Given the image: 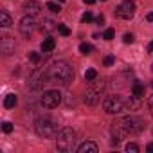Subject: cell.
I'll return each instance as SVG.
<instances>
[{"instance_id": "obj_19", "label": "cell", "mask_w": 153, "mask_h": 153, "mask_svg": "<svg viewBox=\"0 0 153 153\" xmlns=\"http://www.w3.org/2000/svg\"><path fill=\"white\" fill-rule=\"evenodd\" d=\"M96 78H97V72H96L94 68H88V70L85 72V79H87V81H94Z\"/></svg>"}, {"instance_id": "obj_34", "label": "cell", "mask_w": 153, "mask_h": 153, "mask_svg": "<svg viewBox=\"0 0 153 153\" xmlns=\"http://www.w3.org/2000/svg\"><path fill=\"white\" fill-rule=\"evenodd\" d=\"M83 2H85V4H88V6H92V4L96 2V0H83Z\"/></svg>"}, {"instance_id": "obj_18", "label": "cell", "mask_w": 153, "mask_h": 153, "mask_svg": "<svg viewBox=\"0 0 153 153\" xmlns=\"http://www.w3.org/2000/svg\"><path fill=\"white\" fill-rule=\"evenodd\" d=\"M58 25H54V22L52 20H43V24H42V31H52V29H56Z\"/></svg>"}, {"instance_id": "obj_5", "label": "cell", "mask_w": 153, "mask_h": 153, "mask_svg": "<svg viewBox=\"0 0 153 153\" xmlns=\"http://www.w3.org/2000/svg\"><path fill=\"white\" fill-rule=\"evenodd\" d=\"M126 108H128L126 99L121 97V96H110V97H106V101H105V112H106V114H121V112H124Z\"/></svg>"}, {"instance_id": "obj_10", "label": "cell", "mask_w": 153, "mask_h": 153, "mask_svg": "<svg viewBox=\"0 0 153 153\" xmlns=\"http://www.w3.org/2000/svg\"><path fill=\"white\" fill-rule=\"evenodd\" d=\"M0 49H2L4 54H13L15 49H16V43H15V38L11 36H2V40H0Z\"/></svg>"}, {"instance_id": "obj_7", "label": "cell", "mask_w": 153, "mask_h": 153, "mask_svg": "<svg viewBox=\"0 0 153 153\" xmlns=\"http://www.w3.org/2000/svg\"><path fill=\"white\" fill-rule=\"evenodd\" d=\"M133 15H135V2L133 0H123L115 7V16L121 20H130Z\"/></svg>"}, {"instance_id": "obj_25", "label": "cell", "mask_w": 153, "mask_h": 153, "mask_svg": "<svg viewBox=\"0 0 153 153\" xmlns=\"http://www.w3.org/2000/svg\"><path fill=\"white\" fill-rule=\"evenodd\" d=\"M29 59H31L33 63H40V59H42V56H40L38 52H29Z\"/></svg>"}, {"instance_id": "obj_21", "label": "cell", "mask_w": 153, "mask_h": 153, "mask_svg": "<svg viewBox=\"0 0 153 153\" xmlns=\"http://www.w3.org/2000/svg\"><path fill=\"white\" fill-rule=\"evenodd\" d=\"M58 31H59V34H63V36H68V34H70V29H68L67 25H63V24H58Z\"/></svg>"}, {"instance_id": "obj_14", "label": "cell", "mask_w": 153, "mask_h": 153, "mask_svg": "<svg viewBox=\"0 0 153 153\" xmlns=\"http://www.w3.org/2000/svg\"><path fill=\"white\" fill-rule=\"evenodd\" d=\"M54 47H56L54 38H45V40L42 42V52H45V54L52 52V51H54Z\"/></svg>"}, {"instance_id": "obj_8", "label": "cell", "mask_w": 153, "mask_h": 153, "mask_svg": "<svg viewBox=\"0 0 153 153\" xmlns=\"http://www.w3.org/2000/svg\"><path fill=\"white\" fill-rule=\"evenodd\" d=\"M59 103H61V94L58 90H47L42 96V105L45 108H56Z\"/></svg>"}, {"instance_id": "obj_15", "label": "cell", "mask_w": 153, "mask_h": 153, "mask_svg": "<svg viewBox=\"0 0 153 153\" xmlns=\"http://www.w3.org/2000/svg\"><path fill=\"white\" fill-rule=\"evenodd\" d=\"M16 103H18V99H16L15 94H7L6 99H4V106H6V108H15Z\"/></svg>"}, {"instance_id": "obj_12", "label": "cell", "mask_w": 153, "mask_h": 153, "mask_svg": "<svg viewBox=\"0 0 153 153\" xmlns=\"http://www.w3.org/2000/svg\"><path fill=\"white\" fill-rule=\"evenodd\" d=\"M43 78H45V74H43L42 70H36V72L31 76V83H29V85H31V88H38L42 83H45V81H43Z\"/></svg>"}, {"instance_id": "obj_27", "label": "cell", "mask_w": 153, "mask_h": 153, "mask_svg": "<svg viewBox=\"0 0 153 153\" xmlns=\"http://www.w3.org/2000/svg\"><path fill=\"white\" fill-rule=\"evenodd\" d=\"M133 40H135V38H133L131 33H126V34L123 36V42H124V43H133Z\"/></svg>"}, {"instance_id": "obj_11", "label": "cell", "mask_w": 153, "mask_h": 153, "mask_svg": "<svg viewBox=\"0 0 153 153\" xmlns=\"http://www.w3.org/2000/svg\"><path fill=\"white\" fill-rule=\"evenodd\" d=\"M24 9L27 11V15H31V16H34V15H38V13L42 11V6H40L38 2H34V0H29V2H25V6H24Z\"/></svg>"}, {"instance_id": "obj_38", "label": "cell", "mask_w": 153, "mask_h": 153, "mask_svg": "<svg viewBox=\"0 0 153 153\" xmlns=\"http://www.w3.org/2000/svg\"><path fill=\"white\" fill-rule=\"evenodd\" d=\"M103 2H105V0H103Z\"/></svg>"}, {"instance_id": "obj_9", "label": "cell", "mask_w": 153, "mask_h": 153, "mask_svg": "<svg viewBox=\"0 0 153 153\" xmlns=\"http://www.w3.org/2000/svg\"><path fill=\"white\" fill-rule=\"evenodd\" d=\"M34 29H36V22H34V18H33L31 15H25V16L20 20V31H22V34L29 36Z\"/></svg>"}, {"instance_id": "obj_23", "label": "cell", "mask_w": 153, "mask_h": 153, "mask_svg": "<svg viewBox=\"0 0 153 153\" xmlns=\"http://www.w3.org/2000/svg\"><path fill=\"white\" fill-rule=\"evenodd\" d=\"M114 36H115V31H114V29H106V31H105V34H103V38H105V40H108V42H110V40H114Z\"/></svg>"}, {"instance_id": "obj_3", "label": "cell", "mask_w": 153, "mask_h": 153, "mask_svg": "<svg viewBox=\"0 0 153 153\" xmlns=\"http://www.w3.org/2000/svg\"><path fill=\"white\" fill-rule=\"evenodd\" d=\"M56 146L59 151H72L76 146V131L72 128H61L56 135Z\"/></svg>"}, {"instance_id": "obj_2", "label": "cell", "mask_w": 153, "mask_h": 153, "mask_svg": "<svg viewBox=\"0 0 153 153\" xmlns=\"http://www.w3.org/2000/svg\"><path fill=\"white\" fill-rule=\"evenodd\" d=\"M49 79L61 83V85H68L74 79V70L67 61H54L52 67L49 68Z\"/></svg>"}, {"instance_id": "obj_32", "label": "cell", "mask_w": 153, "mask_h": 153, "mask_svg": "<svg viewBox=\"0 0 153 153\" xmlns=\"http://www.w3.org/2000/svg\"><path fill=\"white\" fill-rule=\"evenodd\" d=\"M146 151H151V153H153V142H149V144L146 146Z\"/></svg>"}, {"instance_id": "obj_20", "label": "cell", "mask_w": 153, "mask_h": 153, "mask_svg": "<svg viewBox=\"0 0 153 153\" xmlns=\"http://www.w3.org/2000/svg\"><path fill=\"white\" fill-rule=\"evenodd\" d=\"M79 52L85 54V56L90 54V52H92V45H90V43H81V45H79Z\"/></svg>"}, {"instance_id": "obj_31", "label": "cell", "mask_w": 153, "mask_h": 153, "mask_svg": "<svg viewBox=\"0 0 153 153\" xmlns=\"http://www.w3.org/2000/svg\"><path fill=\"white\" fill-rule=\"evenodd\" d=\"M96 22H97L99 25H103V24H105V16H103V15H99V16L96 18Z\"/></svg>"}, {"instance_id": "obj_35", "label": "cell", "mask_w": 153, "mask_h": 153, "mask_svg": "<svg viewBox=\"0 0 153 153\" xmlns=\"http://www.w3.org/2000/svg\"><path fill=\"white\" fill-rule=\"evenodd\" d=\"M148 51H149V52H153V42H151V43L148 45Z\"/></svg>"}, {"instance_id": "obj_16", "label": "cell", "mask_w": 153, "mask_h": 153, "mask_svg": "<svg viewBox=\"0 0 153 153\" xmlns=\"http://www.w3.org/2000/svg\"><path fill=\"white\" fill-rule=\"evenodd\" d=\"M13 22H11V16L7 15V11H0V25L2 27H9Z\"/></svg>"}, {"instance_id": "obj_22", "label": "cell", "mask_w": 153, "mask_h": 153, "mask_svg": "<svg viewBox=\"0 0 153 153\" xmlns=\"http://www.w3.org/2000/svg\"><path fill=\"white\" fill-rule=\"evenodd\" d=\"M47 9H51L52 13H59L61 11V7L58 4H54V2H47Z\"/></svg>"}, {"instance_id": "obj_4", "label": "cell", "mask_w": 153, "mask_h": 153, "mask_svg": "<svg viewBox=\"0 0 153 153\" xmlns=\"http://www.w3.org/2000/svg\"><path fill=\"white\" fill-rule=\"evenodd\" d=\"M34 130H36V133H38L40 137H43V139H52V137L58 135V124H56L52 119H49V117H40V119H36Z\"/></svg>"}, {"instance_id": "obj_29", "label": "cell", "mask_w": 153, "mask_h": 153, "mask_svg": "<svg viewBox=\"0 0 153 153\" xmlns=\"http://www.w3.org/2000/svg\"><path fill=\"white\" fill-rule=\"evenodd\" d=\"M114 63H115V58H114V56H106V58H105V65H106V67H110V65H114Z\"/></svg>"}, {"instance_id": "obj_24", "label": "cell", "mask_w": 153, "mask_h": 153, "mask_svg": "<svg viewBox=\"0 0 153 153\" xmlns=\"http://www.w3.org/2000/svg\"><path fill=\"white\" fill-rule=\"evenodd\" d=\"M92 20H94V16H92L90 11H87V13L81 16V22H83V24H88V22H92Z\"/></svg>"}, {"instance_id": "obj_13", "label": "cell", "mask_w": 153, "mask_h": 153, "mask_svg": "<svg viewBox=\"0 0 153 153\" xmlns=\"http://www.w3.org/2000/svg\"><path fill=\"white\" fill-rule=\"evenodd\" d=\"M78 153H97V144L96 142H83L78 148Z\"/></svg>"}, {"instance_id": "obj_6", "label": "cell", "mask_w": 153, "mask_h": 153, "mask_svg": "<svg viewBox=\"0 0 153 153\" xmlns=\"http://www.w3.org/2000/svg\"><path fill=\"white\" fill-rule=\"evenodd\" d=\"M103 90H105V83H94V85H90L88 90H87V94H85V103L90 105V106L97 105L99 99H101V96H103Z\"/></svg>"}, {"instance_id": "obj_1", "label": "cell", "mask_w": 153, "mask_h": 153, "mask_svg": "<svg viewBox=\"0 0 153 153\" xmlns=\"http://www.w3.org/2000/svg\"><path fill=\"white\" fill-rule=\"evenodd\" d=\"M142 130H144V123H142L140 119L131 117V115L123 117V119H121L119 123H115V126H114V140L119 142L123 137H126V135H137V133H140Z\"/></svg>"}, {"instance_id": "obj_26", "label": "cell", "mask_w": 153, "mask_h": 153, "mask_svg": "<svg viewBox=\"0 0 153 153\" xmlns=\"http://www.w3.org/2000/svg\"><path fill=\"white\" fill-rule=\"evenodd\" d=\"M126 151H131V153H137V151H139V146H137L135 142H128V144H126Z\"/></svg>"}, {"instance_id": "obj_37", "label": "cell", "mask_w": 153, "mask_h": 153, "mask_svg": "<svg viewBox=\"0 0 153 153\" xmlns=\"http://www.w3.org/2000/svg\"><path fill=\"white\" fill-rule=\"evenodd\" d=\"M151 87H153V83H151Z\"/></svg>"}, {"instance_id": "obj_28", "label": "cell", "mask_w": 153, "mask_h": 153, "mask_svg": "<svg viewBox=\"0 0 153 153\" xmlns=\"http://www.w3.org/2000/svg\"><path fill=\"white\" fill-rule=\"evenodd\" d=\"M2 130H4V133H11L13 131V124L11 123H4L2 124Z\"/></svg>"}, {"instance_id": "obj_36", "label": "cell", "mask_w": 153, "mask_h": 153, "mask_svg": "<svg viewBox=\"0 0 153 153\" xmlns=\"http://www.w3.org/2000/svg\"><path fill=\"white\" fill-rule=\"evenodd\" d=\"M59 2H65V0H59Z\"/></svg>"}, {"instance_id": "obj_30", "label": "cell", "mask_w": 153, "mask_h": 153, "mask_svg": "<svg viewBox=\"0 0 153 153\" xmlns=\"http://www.w3.org/2000/svg\"><path fill=\"white\" fill-rule=\"evenodd\" d=\"M148 108H149V112L153 114V96H149V99H148Z\"/></svg>"}, {"instance_id": "obj_17", "label": "cell", "mask_w": 153, "mask_h": 153, "mask_svg": "<svg viewBox=\"0 0 153 153\" xmlns=\"http://www.w3.org/2000/svg\"><path fill=\"white\" fill-rule=\"evenodd\" d=\"M144 85L142 83H139V81H135L133 83V96H137V97H142L144 96Z\"/></svg>"}, {"instance_id": "obj_33", "label": "cell", "mask_w": 153, "mask_h": 153, "mask_svg": "<svg viewBox=\"0 0 153 153\" xmlns=\"http://www.w3.org/2000/svg\"><path fill=\"white\" fill-rule=\"evenodd\" d=\"M146 20H148V22H153V11H151V13H148V16H146Z\"/></svg>"}]
</instances>
